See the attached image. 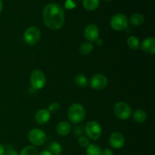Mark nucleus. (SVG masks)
<instances>
[{"label":"nucleus","mask_w":155,"mask_h":155,"mask_svg":"<svg viewBox=\"0 0 155 155\" xmlns=\"http://www.w3.org/2000/svg\"><path fill=\"white\" fill-rule=\"evenodd\" d=\"M42 20L48 28L58 30L61 28L64 23V11L58 4L50 3L44 8Z\"/></svg>","instance_id":"obj_1"},{"label":"nucleus","mask_w":155,"mask_h":155,"mask_svg":"<svg viewBox=\"0 0 155 155\" xmlns=\"http://www.w3.org/2000/svg\"><path fill=\"white\" fill-rule=\"evenodd\" d=\"M86 116V110L83 104L80 103H74L70 106L68 112L69 120L72 124H77L82 122Z\"/></svg>","instance_id":"obj_2"},{"label":"nucleus","mask_w":155,"mask_h":155,"mask_svg":"<svg viewBox=\"0 0 155 155\" xmlns=\"http://www.w3.org/2000/svg\"><path fill=\"white\" fill-rule=\"evenodd\" d=\"M114 113L118 119L126 120L131 116L132 109L127 103L124 101H119L116 103L114 107Z\"/></svg>","instance_id":"obj_3"},{"label":"nucleus","mask_w":155,"mask_h":155,"mask_svg":"<svg viewBox=\"0 0 155 155\" xmlns=\"http://www.w3.org/2000/svg\"><path fill=\"white\" fill-rule=\"evenodd\" d=\"M41 38V31L38 27H30L26 29L24 33V40L27 44L33 45L37 43Z\"/></svg>","instance_id":"obj_4"},{"label":"nucleus","mask_w":155,"mask_h":155,"mask_svg":"<svg viewBox=\"0 0 155 155\" xmlns=\"http://www.w3.org/2000/svg\"><path fill=\"white\" fill-rule=\"evenodd\" d=\"M101 125L96 121H89L85 126V133L92 140H98L101 136Z\"/></svg>","instance_id":"obj_5"},{"label":"nucleus","mask_w":155,"mask_h":155,"mask_svg":"<svg viewBox=\"0 0 155 155\" xmlns=\"http://www.w3.org/2000/svg\"><path fill=\"white\" fill-rule=\"evenodd\" d=\"M46 83L45 74L40 70H34L30 75V83L35 90L41 89L45 86Z\"/></svg>","instance_id":"obj_6"},{"label":"nucleus","mask_w":155,"mask_h":155,"mask_svg":"<svg viewBox=\"0 0 155 155\" xmlns=\"http://www.w3.org/2000/svg\"><path fill=\"white\" fill-rule=\"evenodd\" d=\"M110 27L116 31H122L128 25V19L123 14H116L110 18Z\"/></svg>","instance_id":"obj_7"},{"label":"nucleus","mask_w":155,"mask_h":155,"mask_svg":"<svg viewBox=\"0 0 155 155\" xmlns=\"http://www.w3.org/2000/svg\"><path fill=\"white\" fill-rule=\"evenodd\" d=\"M28 139L33 145L40 146L46 142V135L40 129H33L29 133Z\"/></svg>","instance_id":"obj_8"},{"label":"nucleus","mask_w":155,"mask_h":155,"mask_svg":"<svg viewBox=\"0 0 155 155\" xmlns=\"http://www.w3.org/2000/svg\"><path fill=\"white\" fill-rule=\"evenodd\" d=\"M108 80L106 76L101 74H96L92 77L89 85L95 90H102L107 86Z\"/></svg>","instance_id":"obj_9"},{"label":"nucleus","mask_w":155,"mask_h":155,"mask_svg":"<svg viewBox=\"0 0 155 155\" xmlns=\"http://www.w3.org/2000/svg\"><path fill=\"white\" fill-rule=\"evenodd\" d=\"M99 29L98 26L94 24L86 26L84 30V36L89 42H95L99 37Z\"/></svg>","instance_id":"obj_10"},{"label":"nucleus","mask_w":155,"mask_h":155,"mask_svg":"<svg viewBox=\"0 0 155 155\" xmlns=\"http://www.w3.org/2000/svg\"><path fill=\"white\" fill-rule=\"evenodd\" d=\"M109 144L111 146V148L114 149H120L123 148L125 144V139L124 136L118 132H114L111 133V135L109 137Z\"/></svg>","instance_id":"obj_11"},{"label":"nucleus","mask_w":155,"mask_h":155,"mask_svg":"<svg viewBox=\"0 0 155 155\" xmlns=\"http://www.w3.org/2000/svg\"><path fill=\"white\" fill-rule=\"evenodd\" d=\"M51 113L47 109H41L35 114V121L39 125H44L49 121Z\"/></svg>","instance_id":"obj_12"},{"label":"nucleus","mask_w":155,"mask_h":155,"mask_svg":"<svg viewBox=\"0 0 155 155\" xmlns=\"http://www.w3.org/2000/svg\"><path fill=\"white\" fill-rule=\"evenodd\" d=\"M141 49L145 53L154 54L155 53V39L154 37H148L142 41Z\"/></svg>","instance_id":"obj_13"},{"label":"nucleus","mask_w":155,"mask_h":155,"mask_svg":"<svg viewBox=\"0 0 155 155\" xmlns=\"http://www.w3.org/2000/svg\"><path fill=\"white\" fill-rule=\"evenodd\" d=\"M71 128V124L68 121H61L58 124L56 131L59 136H64L69 134Z\"/></svg>","instance_id":"obj_14"},{"label":"nucleus","mask_w":155,"mask_h":155,"mask_svg":"<svg viewBox=\"0 0 155 155\" xmlns=\"http://www.w3.org/2000/svg\"><path fill=\"white\" fill-rule=\"evenodd\" d=\"M133 119L135 122L139 123V124H142V123L145 122L148 118V115H147L146 112L141 109H138L136 110L132 114Z\"/></svg>","instance_id":"obj_15"},{"label":"nucleus","mask_w":155,"mask_h":155,"mask_svg":"<svg viewBox=\"0 0 155 155\" xmlns=\"http://www.w3.org/2000/svg\"><path fill=\"white\" fill-rule=\"evenodd\" d=\"M130 22L132 25L135 27H139L142 25L145 22V17L143 15L140 13H135L132 15L130 18Z\"/></svg>","instance_id":"obj_16"},{"label":"nucleus","mask_w":155,"mask_h":155,"mask_svg":"<svg viewBox=\"0 0 155 155\" xmlns=\"http://www.w3.org/2000/svg\"><path fill=\"white\" fill-rule=\"evenodd\" d=\"M100 0H83V5L87 11H94L99 6Z\"/></svg>","instance_id":"obj_17"},{"label":"nucleus","mask_w":155,"mask_h":155,"mask_svg":"<svg viewBox=\"0 0 155 155\" xmlns=\"http://www.w3.org/2000/svg\"><path fill=\"white\" fill-rule=\"evenodd\" d=\"M86 155H102V149L96 144H91L86 148Z\"/></svg>","instance_id":"obj_18"},{"label":"nucleus","mask_w":155,"mask_h":155,"mask_svg":"<svg viewBox=\"0 0 155 155\" xmlns=\"http://www.w3.org/2000/svg\"><path fill=\"white\" fill-rule=\"evenodd\" d=\"M79 50H80V52L81 54H83V55H88L93 50V45L89 42H83V43L80 45Z\"/></svg>","instance_id":"obj_19"},{"label":"nucleus","mask_w":155,"mask_h":155,"mask_svg":"<svg viewBox=\"0 0 155 155\" xmlns=\"http://www.w3.org/2000/svg\"><path fill=\"white\" fill-rule=\"evenodd\" d=\"M75 84L80 88H84L88 85V79L84 74H79L74 78Z\"/></svg>","instance_id":"obj_20"},{"label":"nucleus","mask_w":155,"mask_h":155,"mask_svg":"<svg viewBox=\"0 0 155 155\" xmlns=\"http://www.w3.org/2000/svg\"><path fill=\"white\" fill-rule=\"evenodd\" d=\"M127 45L129 48L132 50H137L139 48V45H140V42H139V39H138L136 36H132L127 39Z\"/></svg>","instance_id":"obj_21"},{"label":"nucleus","mask_w":155,"mask_h":155,"mask_svg":"<svg viewBox=\"0 0 155 155\" xmlns=\"http://www.w3.org/2000/svg\"><path fill=\"white\" fill-rule=\"evenodd\" d=\"M48 151L53 155H58L61 153L62 147L58 142H53L48 146Z\"/></svg>","instance_id":"obj_22"},{"label":"nucleus","mask_w":155,"mask_h":155,"mask_svg":"<svg viewBox=\"0 0 155 155\" xmlns=\"http://www.w3.org/2000/svg\"><path fill=\"white\" fill-rule=\"evenodd\" d=\"M19 155H39V153L34 145H28L23 148Z\"/></svg>","instance_id":"obj_23"},{"label":"nucleus","mask_w":155,"mask_h":155,"mask_svg":"<svg viewBox=\"0 0 155 155\" xmlns=\"http://www.w3.org/2000/svg\"><path fill=\"white\" fill-rule=\"evenodd\" d=\"M85 133V127L83 125H79L74 128V135L76 137H80L83 136Z\"/></svg>","instance_id":"obj_24"},{"label":"nucleus","mask_w":155,"mask_h":155,"mask_svg":"<svg viewBox=\"0 0 155 155\" xmlns=\"http://www.w3.org/2000/svg\"><path fill=\"white\" fill-rule=\"evenodd\" d=\"M78 143L79 145H80V146L82 147V148H87V147L90 145V144H89V140L88 139V138L83 136L79 137Z\"/></svg>","instance_id":"obj_25"},{"label":"nucleus","mask_w":155,"mask_h":155,"mask_svg":"<svg viewBox=\"0 0 155 155\" xmlns=\"http://www.w3.org/2000/svg\"><path fill=\"white\" fill-rule=\"evenodd\" d=\"M60 104L58 102H52L51 104H49L48 109L47 110L50 112V113H56L60 110Z\"/></svg>","instance_id":"obj_26"},{"label":"nucleus","mask_w":155,"mask_h":155,"mask_svg":"<svg viewBox=\"0 0 155 155\" xmlns=\"http://www.w3.org/2000/svg\"><path fill=\"white\" fill-rule=\"evenodd\" d=\"M5 155H19V154H18V152H17L15 149H13L12 148H8L5 151Z\"/></svg>","instance_id":"obj_27"},{"label":"nucleus","mask_w":155,"mask_h":155,"mask_svg":"<svg viewBox=\"0 0 155 155\" xmlns=\"http://www.w3.org/2000/svg\"><path fill=\"white\" fill-rule=\"evenodd\" d=\"M102 155H114V152L110 148H105L104 151H102Z\"/></svg>","instance_id":"obj_28"},{"label":"nucleus","mask_w":155,"mask_h":155,"mask_svg":"<svg viewBox=\"0 0 155 155\" xmlns=\"http://www.w3.org/2000/svg\"><path fill=\"white\" fill-rule=\"evenodd\" d=\"M68 4H69V5H70L69 7H68V8H74L76 6V5L74 4V3L71 0H68V1L66 2V4L65 5H68Z\"/></svg>","instance_id":"obj_29"},{"label":"nucleus","mask_w":155,"mask_h":155,"mask_svg":"<svg viewBox=\"0 0 155 155\" xmlns=\"http://www.w3.org/2000/svg\"><path fill=\"white\" fill-rule=\"evenodd\" d=\"M5 149L4 146L0 144V155H5Z\"/></svg>","instance_id":"obj_30"},{"label":"nucleus","mask_w":155,"mask_h":155,"mask_svg":"<svg viewBox=\"0 0 155 155\" xmlns=\"http://www.w3.org/2000/svg\"><path fill=\"white\" fill-rule=\"evenodd\" d=\"M39 155H53V154H51L49 151H46V150H45V151H42Z\"/></svg>","instance_id":"obj_31"},{"label":"nucleus","mask_w":155,"mask_h":155,"mask_svg":"<svg viewBox=\"0 0 155 155\" xmlns=\"http://www.w3.org/2000/svg\"><path fill=\"white\" fill-rule=\"evenodd\" d=\"M95 42H96L97 45H98V46H101V45H103V39H99V38H98V39L95 41Z\"/></svg>","instance_id":"obj_32"},{"label":"nucleus","mask_w":155,"mask_h":155,"mask_svg":"<svg viewBox=\"0 0 155 155\" xmlns=\"http://www.w3.org/2000/svg\"><path fill=\"white\" fill-rule=\"evenodd\" d=\"M3 9V2L2 0H0V13H1V12L2 11Z\"/></svg>","instance_id":"obj_33"},{"label":"nucleus","mask_w":155,"mask_h":155,"mask_svg":"<svg viewBox=\"0 0 155 155\" xmlns=\"http://www.w3.org/2000/svg\"><path fill=\"white\" fill-rule=\"evenodd\" d=\"M104 1H105V2H110V1H112V0H104Z\"/></svg>","instance_id":"obj_34"}]
</instances>
